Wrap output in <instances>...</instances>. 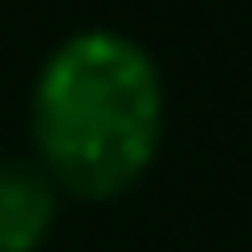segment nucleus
I'll list each match as a JSON object with an SVG mask.
<instances>
[{"label": "nucleus", "instance_id": "obj_1", "mask_svg": "<svg viewBox=\"0 0 252 252\" xmlns=\"http://www.w3.org/2000/svg\"><path fill=\"white\" fill-rule=\"evenodd\" d=\"M31 139L57 190L113 201L139 186L165 139V83L124 31H77L47 57L31 93Z\"/></svg>", "mask_w": 252, "mask_h": 252}, {"label": "nucleus", "instance_id": "obj_2", "mask_svg": "<svg viewBox=\"0 0 252 252\" xmlns=\"http://www.w3.org/2000/svg\"><path fill=\"white\" fill-rule=\"evenodd\" d=\"M57 221V186L41 165L0 159V252H36Z\"/></svg>", "mask_w": 252, "mask_h": 252}]
</instances>
